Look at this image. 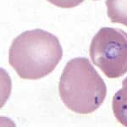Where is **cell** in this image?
Listing matches in <instances>:
<instances>
[{
    "label": "cell",
    "instance_id": "1",
    "mask_svg": "<svg viewBox=\"0 0 127 127\" xmlns=\"http://www.w3.org/2000/svg\"><path fill=\"white\" fill-rule=\"evenodd\" d=\"M63 57L59 38L42 29L22 32L14 39L9 63L20 78L38 80L52 73Z\"/></svg>",
    "mask_w": 127,
    "mask_h": 127
},
{
    "label": "cell",
    "instance_id": "2",
    "mask_svg": "<svg viewBox=\"0 0 127 127\" xmlns=\"http://www.w3.org/2000/svg\"><path fill=\"white\" fill-rule=\"evenodd\" d=\"M59 92L69 109L80 114H88L103 104L107 87L90 61L80 57L66 64L59 80Z\"/></svg>",
    "mask_w": 127,
    "mask_h": 127
},
{
    "label": "cell",
    "instance_id": "3",
    "mask_svg": "<svg viewBox=\"0 0 127 127\" xmlns=\"http://www.w3.org/2000/svg\"><path fill=\"white\" fill-rule=\"evenodd\" d=\"M89 54L108 78L124 75L127 72V32L118 28H101L92 40Z\"/></svg>",
    "mask_w": 127,
    "mask_h": 127
},
{
    "label": "cell",
    "instance_id": "4",
    "mask_svg": "<svg viewBox=\"0 0 127 127\" xmlns=\"http://www.w3.org/2000/svg\"><path fill=\"white\" fill-rule=\"evenodd\" d=\"M105 3L110 21L127 26V0H106Z\"/></svg>",
    "mask_w": 127,
    "mask_h": 127
},
{
    "label": "cell",
    "instance_id": "5",
    "mask_svg": "<svg viewBox=\"0 0 127 127\" xmlns=\"http://www.w3.org/2000/svg\"><path fill=\"white\" fill-rule=\"evenodd\" d=\"M112 108L116 120L124 126H127V93L119 90L113 97Z\"/></svg>",
    "mask_w": 127,
    "mask_h": 127
},
{
    "label": "cell",
    "instance_id": "6",
    "mask_svg": "<svg viewBox=\"0 0 127 127\" xmlns=\"http://www.w3.org/2000/svg\"><path fill=\"white\" fill-rule=\"evenodd\" d=\"M50 3L63 9H70L81 4L84 0H48Z\"/></svg>",
    "mask_w": 127,
    "mask_h": 127
},
{
    "label": "cell",
    "instance_id": "7",
    "mask_svg": "<svg viewBox=\"0 0 127 127\" xmlns=\"http://www.w3.org/2000/svg\"><path fill=\"white\" fill-rule=\"evenodd\" d=\"M122 87H123L122 89L127 93V77L123 80V81H122Z\"/></svg>",
    "mask_w": 127,
    "mask_h": 127
},
{
    "label": "cell",
    "instance_id": "8",
    "mask_svg": "<svg viewBox=\"0 0 127 127\" xmlns=\"http://www.w3.org/2000/svg\"><path fill=\"white\" fill-rule=\"evenodd\" d=\"M95 1H96V0H95Z\"/></svg>",
    "mask_w": 127,
    "mask_h": 127
}]
</instances>
